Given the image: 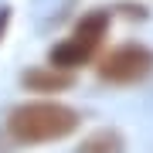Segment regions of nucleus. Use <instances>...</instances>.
<instances>
[{"label": "nucleus", "instance_id": "nucleus-6", "mask_svg": "<svg viewBox=\"0 0 153 153\" xmlns=\"http://www.w3.org/2000/svg\"><path fill=\"white\" fill-rule=\"evenodd\" d=\"M75 153H126V136L116 126H102V129L88 133V136L75 146Z\"/></svg>", "mask_w": 153, "mask_h": 153}, {"label": "nucleus", "instance_id": "nucleus-1", "mask_svg": "<svg viewBox=\"0 0 153 153\" xmlns=\"http://www.w3.org/2000/svg\"><path fill=\"white\" fill-rule=\"evenodd\" d=\"M4 126L14 143H58L82 126V116L58 99H31V102L14 105Z\"/></svg>", "mask_w": 153, "mask_h": 153}, {"label": "nucleus", "instance_id": "nucleus-3", "mask_svg": "<svg viewBox=\"0 0 153 153\" xmlns=\"http://www.w3.org/2000/svg\"><path fill=\"white\" fill-rule=\"evenodd\" d=\"M109 24H112V14L102 10V7H95V10H88V14H82L75 21V27H71L68 38L82 41L85 48H92V51H102V41H105V34H109Z\"/></svg>", "mask_w": 153, "mask_h": 153}, {"label": "nucleus", "instance_id": "nucleus-2", "mask_svg": "<svg viewBox=\"0 0 153 153\" xmlns=\"http://www.w3.org/2000/svg\"><path fill=\"white\" fill-rule=\"evenodd\" d=\"M153 71V51L146 44H119V48L99 55L95 75L109 85H140Z\"/></svg>", "mask_w": 153, "mask_h": 153}, {"label": "nucleus", "instance_id": "nucleus-7", "mask_svg": "<svg viewBox=\"0 0 153 153\" xmlns=\"http://www.w3.org/2000/svg\"><path fill=\"white\" fill-rule=\"evenodd\" d=\"M7 21H10V10H0V34L7 31Z\"/></svg>", "mask_w": 153, "mask_h": 153}, {"label": "nucleus", "instance_id": "nucleus-4", "mask_svg": "<svg viewBox=\"0 0 153 153\" xmlns=\"http://www.w3.org/2000/svg\"><path fill=\"white\" fill-rule=\"evenodd\" d=\"M71 71H61V68H51V65H38V68H27L21 75V85L27 92H41V95H51V92H65L71 88Z\"/></svg>", "mask_w": 153, "mask_h": 153}, {"label": "nucleus", "instance_id": "nucleus-5", "mask_svg": "<svg viewBox=\"0 0 153 153\" xmlns=\"http://www.w3.org/2000/svg\"><path fill=\"white\" fill-rule=\"evenodd\" d=\"M95 58H99V51L85 48V44L75 41V38L58 41L55 48L48 51V65L51 68H61V71H75V68H82V65H92Z\"/></svg>", "mask_w": 153, "mask_h": 153}]
</instances>
